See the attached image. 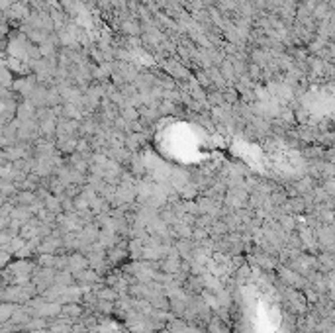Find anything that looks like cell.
<instances>
[{
    "instance_id": "cell-1",
    "label": "cell",
    "mask_w": 335,
    "mask_h": 333,
    "mask_svg": "<svg viewBox=\"0 0 335 333\" xmlns=\"http://www.w3.org/2000/svg\"><path fill=\"white\" fill-rule=\"evenodd\" d=\"M12 18H26L28 12H26V6L24 4H12V12H8Z\"/></svg>"
}]
</instances>
